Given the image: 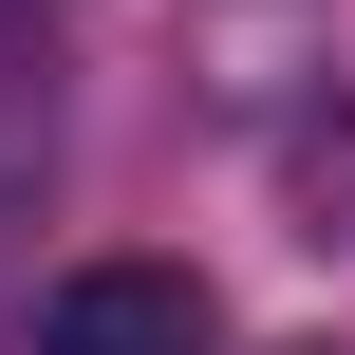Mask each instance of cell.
<instances>
[{
    "mask_svg": "<svg viewBox=\"0 0 355 355\" xmlns=\"http://www.w3.org/2000/svg\"><path fill=\"white\" fill-rule=\"evenodd\" d=\"M37 355H225V318L187 262H75L37 300Z\"/></svg>",
    "mask_w": 355,
    "mask_h": 355,
    "instance_id": "1",
    "label": "cell"
}]
</instances>
